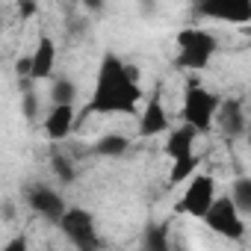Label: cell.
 Wrapping results in <instances>:
<instances>
[{
    "instance_id": "obj_1",
    "label": "cell",
    "mask_w": 251,
    "mask_h": 251,
    "mask_svg": "<svg viewBox=\"0 0 251 251\" xmlns=\"http://www.w3.org/2000/svg\"><path fill=\"white\" fill-rule=\"evenodd\" d=\"M142 83H139V71L124 62L118 53H106L98 65V77L86 103V115L98 112V115H139V103H142Z\"/></svg>"
},
{
    "instance_id": "obj_2",
    "label": "cell",
    "mask_w": 251,
    "mask_h": 251,
    "mask_svg": "<svg viewBox=\"0 0 251 251\" xmlns=\"http://www.w3.org/2000/svg\"><path fill=\"white\" fill-rule=\"evenodd\" d=\"M219 106H222V98L216 92H210L201 83H186L183 109H180L183 124H189V127L198 130V133H210L213 124H216V115H219Z\"/></svg>"
},
{
    "instance_id": "obj_3",
    "label": "cell",
    "mask_w": 251,
    "mask_h": 251,
    "mask_svg": "<svg viewBox=\"0 0 251 251\" xmlns=\"http://www.w3.org/2000/svg\"><path fill=\"white\" fill-rule=\"evenodd\" d=\"M219 42L204 27H186L177 33V65L186 71H204L216 56Z\"/></svg>"
},
{
    "instance_id": "obj_4",
    "label": "cell",
    "mask_w": 251,
    "mask_h": 251,
    "mask_svg": "<svg viewBox=\"0 0 251 251\" xmlns=\"http://www.w3.org/2000/svg\"><path fill=\"white\" fill-rule=\"evenodd\" d=\"M59 230L65 233V239L74 245V251H100L103 242L98 236V225L95 216L86 207H68V213L59 222Z\"/></svg>"
},
{
    "instance_id": "obj_5",
    "label": "cell",
    "mask_w": 251,
    "mask_h": 251,
    "mask_svg": "<svg viewBox=\"0 0 251 251\" xmlns=\"http://www.w3.org/2000/svg\"><path fill=\"white\" fill-rule=\"evenodd\" d=\"M204 222H207L210 230H216L225 239H242L245 236V216L236 210V204L230 201V195H219Z\"/></svg>"
},
{
    "instance_id": "obj_6",
    "label": "cell",
    "mask_w": 251,
    "mask_h": 251,
    "mask_svg": "<svg viewBox=\"0 0 251 251\" xmlns=\"http://www.w3.org/2000/svg\"><path fill=\"white\" fill-rule=\"evenodd\" d=\"M216 180L210 177V175H195L189 183H186V189H183V198H180V210L186 213V216H192V219H207V213H210V207L216 204Z\"/></svg>"
},
{
    "instance_id": "obj_7",
    "label": "cell",
    "mask_w": 251,
    "mask_h": 251,
    "mask_svg": "<svg viewBox=\"0 0 251 251\" xmlns=\"http://www.w3.org/2000/svg\"><path fill=\"white\" fill-rule=\"evenodd\" d=\"M24 198H27V204H30L33 213H39L42 219H48V222H53V225H59L62 216L68 213L65 198H62L56 189H50L48 183H30L27 192H24Z\"/></svg>"
},
{
    "instance_id": "obj_8",
    "label": "cell",
    "mask_w": 251,
    "mask_h": 251,
    "mask_svg": "<svg viewBox=\"0 0 251 251\" xmlns=\"http://www.w3.org/2000/svg\"><path fill=\"white\" fill-rule=\"evenodd\" d=\"M195 12L207 21L222 24H251V0H201Z\"/></svg>"
},
{
    "instance_id": "obj_9",
    "label": "cell",
    "mask_w": 251,
    "mask_h": 251,
    "mask_svg": "<svg viewBox=\"0 0 251 251\" xmlns=\"http://www.w3.org/2000/svg\"><path fill=\"white\" fill-rule=\"evenodd\" d=\"M136 118H139V136H145V139L163 136V133L169 130L172 118H169V109H166V103H163V92H160V89H154V92L148 95V100H145V106H142V112H139Z\"/></svg>"
},
{
    "instance_id": "obj_10",
    "label": "cell",
    "mask_w": 251,
    "mask_h": 251,
    "mask_svg": "<svg viewBox=\"0 0 251 251\" xmlns=\"http://www.w3.org/2000/svg\"><path fill=\"white\" fill-rule=\"evenodd\" d=\"M216 127L227 136V139H236V136H245L248 133V118H245V109L236 98H225L222 106H219V115H216Z\"/></svg>"
},
{
    "instance_id": "obj_11",
    "label": "cell",
    "mask_w": 251,
    "mask_h": 251,
    "mask_svg": "<svg viewBox=\"0 0 251 251\" xmlns=\"http://www.w3.org/2000/svg\"><path fill=\"white\" fill-rule=\"evenodd\" d=\"M198 130H192L189 124H180V127H172L166 142H163V154L175 163V160H183V157H192L195 154V142H198Z\"/></svg>"
},
{
    "instance_id": "obj_12",
    "label": "cell",
    "mask_w": 251,
    "mask_h": 251,
    "mask_svg": "<svg viewBox=\"0 0 251 251\" xmlns=\"http://www.w3.org/2000/svg\"><path fill=\"white\" fill-rule=\"evenodd\" d=\"M74 124H77V109L74 106H53L48 112V118H45L42 127H45V136L50 142H62V139L71 136Z\"/></svg>"
},
{
    "instance_id": "obj_13",
    "label": "cell",
    "mask_w": 251,
    "mask_h": 251,
    "mask_svg": "<svg viewBox=\"0 0 251 251\" xmlns=\"http://www.w3.org/2000/svg\"><path fill=\"white\" fill-rule=\"evenodd\" d=\"M33 77L30 80H48L53 77V68H56V42L50 36H42L36 42V50H33Z\"/></svg>"
},
{
    "instance_id": "obj_14",
    "label": "cell",
    "mask_w": 251,
    "mask_h": 251,
    "mask_svg": "<svg viewBox=\"0 0 251 251\" xmlns=\"http://www.w3.org/2000/svg\"><path fill=\"white\" fill-rule=\"evenodd\" d=\"M92 151H95L98 157L118 160V157H124V154L130 151V139L124 136V133H103V136L92 145Z\"/></svg>"
},
{
    "instance_id": "obj_15",
    "label": "cell",
    "mask_w": 251,
    "mask_h": 251,
    "mask_svg": "<svg viewBox=\"0 0 251 251\" xmlns=\"http://www.w3.org/2000/svg\"><path fill=\"white\" fill-rule=\"evenodd\" d=\"M139 251H172V236H169V225H148L139 242Z\"/></svg>"
},
{
    "instance_id": "obj_16",
    "label": "cell",
    "mask_w": 251,
    "mask_h": 251,
    "mask_svg": "<svg viewBox=\"0 0 251 251\" xmlns=\"http://www.w3.org/2000/svg\"><path fill=\"white\" fill-rule=\"evenodd\" d=\"M77 83L71 77H53L50 83V100L53 106H74L77 103Z\"/></svg>"
},
{
    "instance_id": "obj_17",
    "label": "cell",
    "mask_w": 251,
    "mask_h": 251,
    "mask_svg": "<svg viewBox=\"0 0 251 251\" xmlns=\"http://www.w3.org/2000/svg\"><path fill=\"white\" fill-rule=\"evenodd\" d=\"M198 166H201V157L198 154H192V157H183V160H175L172 163V175H169V180L175 183V186H186L195 175H198Z\"/></svg>"
},
{
    "instance_id": "obj_18",
    "label": "cell",
    "mask_w": 251,
    "mask_h": 251,
    "mask_svg": "<svg viewBox=\"0 0 251 251\" xmlns=\"http://www.w3.org/2000/svg\"><path fill=\"white\" fill-rule=\"evenodd\" d=\"M230 201L236 204V210L242 216H251V177H236L230 183Z\"/></svg>"
},
{
    "instance_id": "obj_19",
    "label": "cell",
    "mask_w": 251,
    "mask_h": 251,
    "mask_svg": "<svg viewBox=\"0 0 251 251\" xmlns=\"http://www.w3.org/2000/svg\"><path fill=\"white\" fill-rule=\"evenodd\" d=\"M50 169H53L56 180H59V183H65V186L77 180V169H74V160H71V157H65V154H53V157H50Z\"/></svg>"
},
{
    "instance_id": "obj_20",
    "label": "cell",
    "mask_w": 251,
    "mask_h": 251,
    "mask_svg": "<svg viewBox=\"0 0 251 251\" xmlns=\"http://www.w3.org/2000/svg\"><path fill=\"white\" fill-rule=\"evenodd\" d=\"M21 112L27 121H36V115H39V95L30 86H24V92H21Z\"/></svg>"
},
{
    "instance_id": "obj_21",
    "label": "cell",
    "mask_w": 251,
    "mask_h": 251,
    "mask_svg": "<svg viewBox=\"0 0 251 251\" xmlns=\"http://www.w3.org/2000/svg\"><path fill=\"white\" fill-rule=\"evenodd\" d=\"M3 251H30V242H27L24 233H18V236H12V239L3 245Z\"/></svg>"
},
{
    "instance_id": "obj_22",
    "label": "cell",
    "mask_w": 251,
    "mask_h": 251,
    "mask_svg": "<svg viewBox=\"0 0 251 251\" xmlns=\"http://www.w3.org/2000/svg\"><path fill=\"white\" fill-rule=\"evenodd\" d=\"M18 12H21L24 18H30V15L36 12V3H21V6H18Z\"/></svg>"
},
{
    "instance_id": "obj_23",
    "label": "cell",
    "mask_w": 251,
    "mask_h": 251,
    "mask_svg": "<svg viewBox=\"0 0 251 251\" xmlns=\"http://www.w3.org/2000/svg\"><path fill=\"white\" fill-rule=\"evenodd\" d=\"M245 136H248V145H251V127H248V133H245Z\"/></svg>"
},
{
    "instance_id": "obj_24",
    "label": "cell",
    "mask_w": 251,
    "mask_h": 251,
    "mask_svg": "<svg viewBox=\"0 0 251 251\" xmlns=\"http://www.w3.org/2000/svg\"><path fill=\"white\" fill-rule=\"evenodd\" d=\"M48 251H56V248H48Z\"/></svg>"
}]
</instances>
